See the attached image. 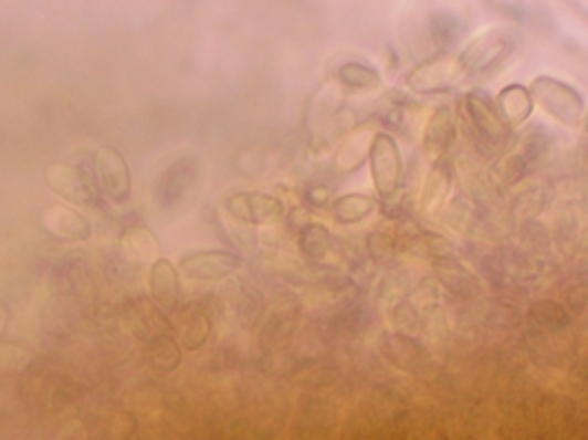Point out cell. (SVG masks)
I'll return each mask as SVG.
<instances>
[{
    "label": "cell",
    "mask_w": 588,
    "mask_h": 440,
    "mask_svg": "<svg viewBox=\"0 0 588 440\" xmlns=\"http://www.w3.org/2000/svg\"><path fill=\"white\" fill-rule=\"evenodd\" d=\"M243 266V256L231 250H196L179 260V271L189 281L214 283L224 281Z\"/></svg>",
    "instance_id": "277c9868"
},
{
    "label": "cell",
    "mask_w": 588,
    "mask_h": 440,
    "mask_svg": "<svg viewBox=\"0 0 588 440\" xmlns=\"http://www.w3.org/2000/svg\"><path fill=\"white\" fill-rule=\"evenodd\" d=\"M95 179L102 196H106L112 203L125 206L133 193V177L130 165L125 156L114 149V146H104L95 156Z\"/></svg>",
    "instance_id": "5b68a950"
},
{
    "label": "cell",
    "mask_w": 588,
    "mask_h": 440,
    "mask_svg": "<svg viewBox=\"0 0 588 440\" xmlns=\"http://www.w3.org/2000/svg\"><path fill=\"white\" fill-rule=\"evenodd\" d=\"M527 318L544 329H565L569 327V323H573L569 311L554 300H539L532 304L527 311Z\"/></svg>",
    "instance_id": "83f0119b"
},
{
    "label": "cell",
    "mask_w": 588,
    "mask_h": 440,
    "mask_svg": "<svg viewBox=\"0 0 588 440\" xmlns=\"http://www.w3.org/2000/svg\"><path fill=\"white\" fill-rule=\"evenodd\" d=\"M365 248L370 260L381 266H391L398 260V243L391 233L386 231H372L365 238Z\"/></svg>",
    "instance_id": "f546056e"
},
{
    "label": "cell",
    "mask_w": 588,
    "mask_h": 440,
    "mask_svg": "<svg viewBox=\"0 0 588 440\" xmlns=\"http://www.w3.org/2000/svg\"><path fill=\"white\" fill-rule=\"evenodd\" d=\"M300 252L308 264L325 262L327 254L333 252V233L321 222H306L300 229Z\"/></svg>",
    "instance_id": "7402d4cb"
},
{
    "label": "cell",
    "mask_w": 588,
    "mask_h": 440,
    "mask_svg": "<svg viewBox=\"0 0 588 440\" xmlns=\"http://www.w3.org/2000/svg\"><path fill=\"white\" fill-rule=\"evenodd\" d=\"M450 189H452V168H450V163L443 158L433 165L431 175L424 181V189H421V200H419L421 210L435 212L443 208V203L450 196Z\"/></svg>",
    "instance_id": "d6986e66"
},
{
    "label": "cell",
    "mask_w": 588,
    "mask_h": 440,
    "mask_svg": "<svg viewBox=\"0 0 588 440\" xmlns=\"http://www.w3.org/2000/svg\"><path fill=\"white\" fill-rule=\"evenodd\" d=\"M339 375H342L339 365L323 360V358L302 360L297 365V370H294V379H297L300 384H304V387H316V389L335 384L339 379Z\"/></svg>",
    "instance_id": "d4e9b609"
},
{
    "label": "cell",
    "mask_w": 588,
    "mask_h": 440,
    "mask_svg": "<svg viewBox=\"0 0 588 440\" xmlns=\"http://www.w3.org/2000/svg\"><path fill=\"white\" fill-rule=\"evenodd\" d=\"M456 116L452 106H440L424 127V154L438 163L443 160L456 144Z\"/></svg>",
    "instance_id": "7c38bea8"
},
{
    "label": "cell",
    "mask_w": 588,
    "mask_h": 440,
    "mask_svg": "<svg viewBox=\"0 0 588 440\" xmlns=\"http://www.w3.org/2000/svg\"><path fill=\"white\" fill-rule=\"evenodd\" d=\"M342 93L335 87H323L321 93L308 102L306 106V116H304V127L311 133H316L321 125H325L329 118L337 116V108H339V97Z\"/></svg>",
    "instance_id": "cb8c5ba5"
},
{
    "label": "cell",
    "mask_w": 588,
    "mask_h": 440,
    "mask_svg": "<svg viewBox=\"0 0 588 440\" xmlns=\"http://www.w3.org/2000/svg\"><path fill=\"white\" fill-rule=\"evenodd\" d=\"M532 99H537L544 112L567 127H577L584 121V99L573 85L558 78L539 76L529 87Z\"/></svg>",
    "instance_id": "7a4b0ae2"
},
{
    "label": "cell",
    "mask_w": 588,
    "mask_h": 440,
    "mask_svg": "<svg viewBox=\"0 0 588 440\" xmlns=\"http://www.w3.org/2000/svg\"><path fill=\"white\" fill-rule=\"evenodd\" d=\"M513 52V41L508 33L502 31H492L485 33L477 39L466 52H464V60L462 66L473 71V73H483V71H492L497 69L508 54Z\"/></svg>",
    "instance_id": "8fae6325"
},
{
    "label": "cell",
    "mask_w": 588,
    "mask_h": 440,
    "mask_svg": "<svg viewBox=\"0 0 588 440\" xmlns=\"http://www.w3.org/2000/svg\"><path fill=\"white\" fill-rule=\"evenodd\" d=\"M198 175L196 158H181L165 170L156 185V200L162 210H172L191 191Z\"/></svg>",
    "instance_id": "30bf717a"
},
{
    "label": "cell",
    "mask_w": 588,
    "mask_h": 440,
    "mask_svg": "<svg viewBox=\"0 0 588 440\" xmlns=\"http://www.w3.org/2000/svg\"><path fill=\"white\" fill-rule=\"evenodd\" d=\"M48 187L64 198L66 203L73 206H85V208H97L99 206V187L95 172L83 170L81 165H69V163H54L45 170Z\"/></svg>",
    "instance_id": "3957f363"
},
{
    "label": "cell",
    "mask_w": 588,
    "mask_h": 440,
    "mask_svg": "<svg viewBox=\"0 0 588 440\" xmlns=\"http://www.w3.org/2000/svg\"><path fill=\"white\" fill-rule=\"evenodd\" d=\"M127 316H130L133 333L144 342H149L162 333H170V321L165 308L151 304L149 300H135Z\"/></svg>",
    "instance_id": "2e32d148"
},
{
    "label": "cell",
    "mask_w": 588,
    "mask_h": 440,
    "mask_svg": "<svg viewBox=\"0 0 588 440\" xmlns=\"http://www.w3.org/2000/svg\"><path fill=\"white\" fill-rule=\"evenodd\" d=\"M337 78L351 90H367L379 85V71L365 62H346L337 69Z\"/></svg>",
    "instance_id": "f1b7e54d"
},
{
    "label": "cell",
    "mask_w": 588,
    "mask_h": 440,
    "mask_svg": "<svg viewBox=\"0 0 588 440\" xmlns=\"http://www.w3.org/2000/svg\"><path fill=\"white\" fill-rule=\"evenodd\" d=\"M466 112L475 133L490 142H502L511 133V127L497 112V104H494L485 93H481V90H475V93L466 97Z\"/></svg>",
    "instance_id": "4fadbf2b"
},
{
    "label": "cell",
    "mask_w": 588,
    "mask_h": 440,
    "mask_svg": "<svg viewBox=\"0 0 588 440\" xmlns=\"http://www.w3.org/2000/svg\"><path fill=\"white\" fill-rule=\"evenodd\" d=\"M123 254L133 264H151L160 256V243L151 229L146 227H133L127 229L120 238Z\"/></svg>",
    "instance_id": "e0dca14e"
},
{
    "label": "cell",
    "mask_w": 588,
    "mask_h": 440,
    "mask_svg": "<svg viewBox=\"0 0 588 440\" xmlns=\"http://www.w3.org/2000/svg\"><path fill=\"white\" fill-rule=\"evenodd\" d=\"M367 160H370L377 193L384 200H393L402 189V179H406V163H402L398 142L389 133H377Z\"/></svg>",
    "instance_id": "6da1fadb"
},
{
    "label": "cell",
    "mask_w": 588,
    "mask_h": 440,
    "mask_svg": "<svg viewBox=\"0 0 588 440\" xmlns=\"http://www.w3.org/2000/svg\"><path fill=\"white\" fill-rule=\"evenodd\" d=\"M381 354L400 373L424 375L431 370L429 348L421 344L417 337H412L410 333H398L396 329L393 335L384 337Z\"/></svg>",
    "instance_id": "ba28073f"
},
{
    "label": "cell",
    "mask_w": 588,
    "mask_h": 440,
    "mask_svg": "<svg viewBox=\"0 0 588 440\" xmlns=\"http://www.w3.org/2000/svg\"><path fill=\"white\" fill-rule=\"evenodd\" d=\"M532 108H535V99H532L529 90L523 85L504 87L497 99V112L508 127L523 125L532 116Z\"/></svg>",
    "instance_id": "ffe728a7"
},
{
    "label": "cell",
    "mask_w": 588,
    "mask_h": 440,
    "mask_svg": "<svg viewBox=\"0 0 588 440\" xmlns=\"http://www.w3.org/2000/svg\"><path fill=\"white\" fill-rule=\"evenodd\" d=\"M302 198L311 210H323L333 203V191H329L325 181H308L302 191Z\"/></svg>",
    "instance_id": "1f68e13d"
},
{
    "label": "cell",
    "mask_w": 588,
    "mask_h": 440,
    "mask_svg": "<svg viewBox=\"0 0 588 440\" xmlns=\"http://www.w3.org/2000/svg\"><path fill=\"white\" fill-rule=\"evenodd\" d=\"M550 151V137L542 130H535L523 137L518 149L506 156L500 165V175L506 185H518L532 170H537L539 165L548 158Z\"/></svg>",
    "instance_id": "52a82bcc"
},
{
    "label": "cell",
    "mask_w": 588,
    "mask_h": 440,
    "mask_svg": "<svg viewBox=\"0 0 588 440\" xmlns=\"http://www.w3.org/2000/svg\"><path fill=\"white\" fill-rule=\"evenodd\" d=\"M149 287H151L154 300L165 311H175L179 306V300H181L179 269L170 260H165V256H158L156 262H151Z\"/></svg>",
    "instance_id": "9a60e30c"
},
{
    "label": "cell",
    "mask_w": 588,
    "mask_h": 440,
    "mask_svg": "<svg viewBox=\"0 0 588 440\" xmlns=\"http://www.w3.org/2000/svg\"><path fill=\"white\" fill-rule=\"evenodd\" d=\"M227 212L241 224L260 227L279 219L285 210L283 200L262 191H235L224 200Z\"/></svg>",
    "instance_id": "8992f818"
},
{
    "label": "cell",
    "mask_w": 588,
    "mask_h": 440,
    "mask_svg": "<svg viewBox=\"0 0 588 440\" xmlns=\"http://www.w3.org/2000/svg\"><path fill=\"white\" fill-rule=\"evenodd\" d=\"M329 206H333V214H335L337 224L354 227V224L365 222V219L377 210V200L365 193H344L335 198Z\"/></svg>",
    "instance_id": "44dd1931"
},
{
    "label": "cell",
    "mask_w": 588,
    "mask_h": 440,
    "mask_svg": "<svg viewBox=\"0 0 588 440\" xmlns=\"http://www.w3.org/2000/svg\"><path fill=\"white\" fill-rule=\"evenodd\" d=\"M381 123L389 127V130H402L406 127V121H408V114H406V104L402 102H393L391 106H386L381 112Z\"/></svg>",
    "instance_id": "d6a6232c"
},
{
    "label": "cell",
    "mask_w": 588,
    "mask_h": 440,
    "mask_svg": "<svg viewBox=\"0 0 588 440\" xmlns=\"http://www.w3.org/2000/svg\"><path fill=\"white\" fill-rule=\"evenodd\" d=\"M459 76V66L450 64V62H438V64H429L424 69H419L412 78V85L421 93H435V90H445L454 83V78Z\"/></svg>",
    "instance_id": "4316f807"
},
{
    "label": "cell",
    "mask_w": 588,
    "mask_h": 440,
    "mask_svg": "<svg viewBox=\"0 0 588 440\" xmlns=\"http://www.w3.org/2000/svg\"><path fill=\"white\" fill-rule=\"evenodd\" d=\"M210 333H212V321L200 306L189 308L187 314L179 318L177 335L181 348H187V352H198V348H203L210 339Z\"/></svg>",
    "instance_id": "ac0fdd59"
},
{
    "label": "cell",
    "mask_w": 588,
    "mask_h": 440,
    "mask_svg": "<svg viewBox=\"0 0 588 440\" xmlns=\"http://www.w3.org/2000/svg\"><path fill=\"white\" fill-rule=\"evenodd\" d=\"M372 125H360L356 130L348 133L342 144H337L335 165L342 175H351L363 168V163L370 156V146L375 139Z\"/></svg>",
    "instance_id": "5bb4252c"
},
{
    "label": "cell",
    "mask_w": 588,
    "mask_h": 440,
    "mask_svg": "<svg viewBox=\"0 0 588 440\" xmlns=\"http://www.w3.org/2000/svg\"><path fill=\"white\" fill-rule=\"evenodd\" d=\"M146 360H149L151 368L158 373H175L181 365V344L170 333H162L149 339Z\"/></svg>",
    "instance_id": "603a6c76"
},
{
    "label": "cell",
    "mask_w": 588,
    "mask_h": 440,
    "mask_svg": "<svg viewBox=\"0 0 588 440\" xmlns=\"http://www.w3.org/2000/svg\"><path fill=\"white\" fill-rule=\"evenodd\" d=\"M354 130V118L351 116H333L325 125H321L316 133H311L308 146L314 154H325L329 149H335L342 137Z\"/></svg>",
    "instance_id": "484cf974"
},
{
    "label": "cell",
    "mask_w": 588,
    "mask_h": 440,
    "mask_svg": "<svg viewBox=\"0 0 588 440\" xmlns=\"http://www.w3.org/2000/svg\"><path fill=\"white\" fill-rule=\"evenodd\" d=\"M567 306L575 311V314H584L586 308V285H577L575 290L567 292Z\"/></svg>",
    "instance_id": "836d02e7"
},
{
    "label": "cell",
    "mask_w": 588,
    "mask_h": 440,
    "mask_svg": "<svg viewBox=\"0 0 588 440\" xmlns=\"http://www.w3.org/2000/svg\"><path fill=\"white\" fill-rule=\"evenodd\" d=\"M41 227L45 229V233H50L52 238H57V241L64 243H83L90 241L92 233V222L90 219L66 206H50L41 212Z\"/></svg>",
    "instance_id": "9c48e42d"
},
{
    "label": "cell",
    "mask_w": 588,
    "mask_h": 440,
    "mask_svg": "<svg viewBox=\"0 0 588 440\" xmlns=\"http://www.w3.org/2000/svg\"><path fill=\"white\" fill-rule=\"evenodd\" d=\"M431 31L435 35L438 43L443 45H454L459 39H462L464 33V24L456 20V17L450 14H438L435 20L431 22Z\"/></svg>",
    "instance_id": "4dcf8cb0"
}]
</instances>
